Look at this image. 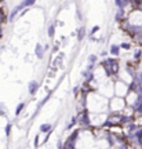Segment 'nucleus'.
Wrapping results in <instances>:
<instances>
[{"label": "nucleus", "mask_w": 142, "mask_h": 149, "mask_svg": "<svg viewBox=\"0 0 142 149\" xmlns=\"http://www.w3.org/2000/svg\"><path fill=\"white\" fill-rule=\"evenodd\" d=\"M77 124H80V127L81 128H90L91 127L90 115L86 109H83V111L79 112V115H77Z\"/></svg>", "instance_id": "f257e3e1"}, {"label": "nucleus", "mask_w": 142, "mask_h": 149, "mask_svg": "<svg viewBox=\"0 0 142 149\" xmlns=\"http://www.w3.org/2000/svg\"><path fill=\"white\" fill-rule=\"evenodd\" d=\"M39 87H40V84H39L37 80L29 81V84H28V91H29V94H31V95H35L37 91H39Z\"/></svg>", "instance_id": "f03ea898"}, {"label": "nucleus", "mask_w": 142, "mask_h": 149, "mask_svg": "<svg viewBox=\"0 0 142 149\" xmlns=\"http://www.w3.org/2000/svg\"><path fill=\"white\" fill-rule=\"evenodd\" d=\"M123 19H126V8H117L115 14V21L121 22Z\"/></svg>", "instance_id": "7ed1b4c3"}, {"label": "nucleus", "mask_w": 142, "mask_h": 149, "mask_svg": "<svg viewBox=\"0 0 142 149\" xmlns=\"http://www.w3.org/2000/svg\"><path fill=\"white\" fill-rule=\"evenodd\" d=\"M44 53H46L44 46H42L40 43H37V44H36V48H35V54H36V57L39 59H43V58H44Z\"/></svg>", "instance_id": "20e7f679"}, {"label": "nucleus", "mask_w": 142, "mask_h": 149, "mask_svg": "<svg viewBox=\"0 0 142 149\" xmlns=\"http://www.w3.org/2000/svg\"><path fill=\"white\" fill-rule=\"evenodd\" d=\"M135 120V117L134 116H130V115H121L120 116V124L123 126H127V124H130Z\"/></svg>", "instance_id": "39448f33"}, {"label": "nucleus", "mask_w": 142, "mask_h": 149, "mask_svg": "<svg viewBox=\"0 0 142 149\" xmlns=\"http://www.w3.org/2000/svg\"><path fill=\"white\" fill-rule=\"evenodd\" d=\"M19 11H21V10H19V7H18V6H15V7H14V8L10 11V14H8V18H7V21H8V22H14L15 17L19 14Z\"/></svg>", "instance_id": "423d86ee"}, {"label": "nucleus", "mask_w": 142, "mask_h": 149, "mask_svg": "<svg viewBox=\"0 0 142 149\" xmlns=\"http://www.w3.org/2000/svg\"><path fill=\"white\" fill-rule=\"evenodd\" d=\"M120 46L119 44H111V48H109V54L112 57H119L120 55Z\"/></svg>", "instance_id": "0eeeda50"}, {"label": "nucleus", "mask_w": 142, "mask_h": 149, "mask_svg": "<svg viewBox=\"0 0 142 149\" xmlns=\"http://www.w3.org/2000/svg\"><path fill=\"white\" fill-rule=\"evenodd\" d=\"M126 72H127L128 74H130V77H131V79H134V77H135V74H137V69H135V65L127 64V66H126Z\"/></svg>", "instance_id": "6e6552de"}, {"label": "nucleus", "mask_w": 142, "mask_h": 149, "mask_svg": "<svg viewBox=\"0 0 142 149\" xmlns=\"http://www.w3.org/2000/svg\"><path fill=\"white\" fill-rule=\"evenodd\" d=\"M40 133L42 134H47L48 131H51L53 130V124L51 123H43V124H40Z\"/></svg>", "instance_id": "1a4fd4ad"}, {"label": "nucleus", "mask_w": 142, "mask_h": 149, "mask_svg": "<svg viewBox=\"0 0 142 149\" xmlns=\"http://www.w3.org/2000/svg\"><path fill=\"white\" fill-rule=\"evenodd\" d=\"M139 127L138 124H135V123L132 122V123H130V124H127V130H126V134L124 135H130V134H134L135 133V130Z\"/></svg>", "instance_id": "9d476101"}, {"label": "nucleus", "mask_w": 142, "mask_h": 149, "mask_svg": "<svg viewBox=\"0 0 142 149\" xmlns=\"http://www.w3.org/2000/svg\"><path fill=\"white\" fill-rule=\"evenodd\" d=\"M36 3V0H22L21 3L18 4V7H19V10H24L25 7H31V6H33Z\"/></svg>", "instance_id": "9b49d317"}, {"label": "nucleus", "mask_w": 142, "mask_h": 149, "mask_svg": "<svg viewBox=\"0 0 142 149\" xmlns=\"http://www.w3.org/2000/svg\"><path fill=\"white\" fill-rule=\"evenodd\" d=\"M80 133H81V130H74V131H72L70 133V135H69L66 139H69V141H73V142H76L77 141V138H79Z\"/></svg>", "instance_id": "f8f14e48"}, {"label": "nucleus", "mask_w": 142, "mask_h": 149, "mask_svg": "<svg viewBox=\"0 0 142 149\" xmlns=\"http://www.w3.org/2000/svg\"><path fill=\"white\" fill-rule=\"evenodd\" d=\"M76 35H77V40H79V42H81V40L86 37V28L84 26L79 28V29H77V32H76Z\"/></svg>", "instance_id": "ddd939ff"}, {"label": "nucleus", "mask_w": 142, "mask_h": 149, "mask_svg": "<svg viewBox=\"0 0 142 149\" xmlns=\"http://www.w3.org/2000/svg\"><path fill=\"white\" fill-rule=\"evenodd\" d=\"M25 105H26L25 102H19V104L17 105V108H15V116H19V115H21L22 111L25 109Z\"/></svg>", "instance_id": "4468645a"}, {"label": "nucleus", "mask_w": 142, "mask_h": 149, "mask_svg": "<svg viewBox=\"0 0 142 149\" xmlns=\"http://www.w3.org/2000/svg\"><path fill=\"white\" fill-rule=\"evenodd\" d=\"M74 148H76V142H73V141L66 139V141L63 142V149H74Z\"/></svg>", "instance_id": "2eb2a0df"}, {"label": "nucleus", "mask_w": 142, "mask_h": 149, "mask_svg": "<svg viewBox=\"0 0 142 149\" xmlns=\"http://www.w3.org/2000/svg\"><path fill=\"white\" fill-rule=\"evenodd\" d=\"M142 58V48H137L135 53H134V61L135 62H139Z\"/></svg>", "instance_id": "dca6fc26"}, {"label": "nucleus", "mask_w": 142, "mask_h": 149, "mask_svg": "<svg viewBox=\"0 0 142 149\" xmlns=\"http://www.w3.org/2000/svg\"><path fill=\"white\" fill-rule=\"evenodd\" d=\"M119 46H120V48H121V50H126V51H130V50H131V48H132V44H131V43H127V42H124V43H120Z\"/></svg>", "instance_id": "f3484780"}, {"label": "nucleus", "mask_w": 142, "mask_h": 149, "mask_svg": "<svg viewBox=\"0 0 142 149\" xmlns=\"http://www.w3.org/2000/svg\"><path fill=\"white\" fill-rule=\"evenodd\" d=\"M134 80H135L137 83H139V84L142 86V69H141V70H137V74H135Z\"/></svg>", "instance_id": "a211bd4d"}, {"label": "nucleus", "mask_w": 142, "mask_h": 149, "mask_svg": "<svg viewBox=\"0 0 142 149\" xmlns=\"http://www.w3.org/2000/svg\"><path fill=\"white\" fill-rule=\"evenodd\" d=\"M47 35H48V37H54V35H55V25H50L48 26Z\"/></svg>", "instance_id": "6ab92c4d"}, {"label": "nucleus", "mask_w": 142, "mask_h": 149, "mask_svg": "<svg viewBox=\"0 0 142 149\" xmlns=\"http://www.w3.org/2000/svg\"><path fill=\"white\" fill-rule=\"evenodd\" d=\"M11 128H13V124H11V123H7V124H6V128H4V133H6V135H7V137H10Z\"/></svg>", "instance_id": "aec40b11"}, {"label": "nucleus", "mask_w": 142, "mask_h": 149, "mask_svg": "<svg viewBox=\"0 0 142 149\" xmlns=\"http://www.w3.org/2000/svg\"><path fill=\"white\" fill-rule=\"evenodd\" d=\"M97 61H98V57H97L95 54L88 55V62H90V64H97Z\"/></svg>", "instance_id": "412c9836"}, {"label": "nucleus", "mask_w": 142, "mask_h": 149, "mask_svg": "<svg viewBox=\"0 0 142 149\" xmlns=\"http://www.w3.org/2000/svg\"><path fill=\"white\" fill-rule=\"evenodd\" d=\"M7 115V111H6V105L3 102H0V116H6Z\"/></svg>", "instance_id": "4be33fe9"}, {"label": "nucleus", "mask_w": 142, "mask_h": 149, "mask_svg": "<svg viewBox=\"0 0 142 149\" xmlns=\"http://www.w3.org/2000/svg\"><path fill=\"white\" fill-rule=\"evenodd\" d=\"M135 42H137V44H139V46H142V32L139 33V35H137V36H134L132 37Z\"/></svg>", "instance_id": "5701e85b"}, {"label": "nucleus", "mask_w": 142, "mask_h": 149, "mask_svg": "<svg viewBox=\"0 0 142 149\" xmlns=\"http://www.w3.org/2000/svg\"><path fill=\"white\" fill-rule=\"evenodd\" d=\"M6 21V15H4V11H3V8L0 7V25L3 24V22Z\"/></svg>", "instance_id": "b1692460"}, {"label": "nucleus", "mask_w": 142, "mask_h": 149, "mask_svg": "<svg viewBox=\"0 0 142 149\" xmlns=\"http://www.w3.org/2000/svg\"><path fill=\"white\" fill-rule=\"evenodd\" d=\"M95 66H97V64H90V62H88V65H87L86 70H87V72H93V70L95 69Z\"/></svg>", "instance_id": "393cba45"}, {"label": "nucleus", "mask_w": 142, "mask_h": 149, "mask_svg": "<svg viewBox=\"0 0 142 149\" xmlns=\"http://www.w3.org/2000/svg\"><path fill=\"white\" fill-rule=\"evenodd\" d=\"M98 31H100V26H98V25H97V26H94L93 29H91V32H90V37L94 36V35H95L97 32H98Z\"/></svg>", "instance_id": "a878e982"}, {"label": "nucleus", "mask_w": 142, "mask_h": 149, "mask_svg": "<svg viewBox=\"0 0 142 149\" xmlns=\"http://www.w3.org/2000/svg\"><path fill=\"white\" fill-rule=\"evenodd\" d=\"M115 6L117 8H123V0H115Z\"/></svg>", "instance_id": "bb28decb"}, {"label": "nucleus", "mask_w": 142, "mask_h": 149, "mask_svg": "<svg viewBox=\"0 0 142 149\" xmlns=\"http://www.w3.org/2000/svg\"><path fill=\"white\" fill-rule=\"evenodd\" d=\"M72 91H73L74 95H77V94H79V91H80V86H74L73 90H72Z\"/></svg>", "instance_id": "cd10ccee"}, {"label": "nucleus", "mask_w": 142, "mask_h": 149, "mask_svg": "<svg viewBox=\"0 0 142 149\" xmlns=\"http://www.w3.org/2000/svg\"><path fill=\"white\" fill-rule=\"evenodd\" d=\"M39 138H40V135L37 134L36 137H35V148H37V146H39V142H40V141H39Z\"/></svg>", "instance_id": "c85d7f7f"}, {"label": "nucleus", "mask_w": 142, "mask_h": 149, "mask_svg": "<svg viewBox=\"0 0 142 149\" xmlns=\"http://www.w3.org/2000/svg\"><path fill=\"white\" fill-rule=\"evenodd\" d=\"M58 50H59V43H57V44L53 47V53H57Z\"/></svg>", "instance_id": "c756f323"}, {"label": "nucleus", "mask_w": 142, "mask_h": 149, "mask_svg": "<svg viewBox=\"0 0 142 149\" xmlns=\"http://www.w3.org/2000/svg\"><path fill=\"white\" fill-rule=\"evenodd\" d=\"M57 148H58V149H63V144H62V141H61V139L58 141V144H57Z\"/></svg>", "instance_id": "7c9ffc66"}, {"label": "nucleus", "mask_w": 142, "mask_h": 149, "mask_svg": "<svg viewBox=\"0 0 142 149\" xmlns=\"http://www.w3.org/2000/svg\"><path fill=\"white\" fill-rule=\"evenodd\" d=\"M3 37V28H1V25H0V39Z\"/></svg>", "instance_id": "2f4dec72"}, {"label": "nucleus", "mask_w": 142, "mask_h": 149, "mask_svg": "<svg viewBox=\"0 0 142 149\" xmlns=\"http://www.w3.org/2000/svg\"><path fill=\"white\" fill-rule=\"evenodd\" d=\"M77 17H79V19H81V13H80V10H77Z\"/></svg>", "instance_id": "473e14b6"}, {"label": "nucleus", "mask_w": 142, "mask_h": 149, "mask_svg": "<svg viewBox=\"0 0 142 149\" xmlns=\"http://www.w3.org/2000/svg\"><path fill=\"white\" fill-rule=\"evenodd\" d=\"M101 55H102V57H106V55H108V51H102V54H101Z\"/></svg>", "instance_id": "72a5a7b5"}, {"label": "nucleus", "mask_w": 142, "mask_h": 149, "mask_svg": "<svg viewBox=\"0 0 142 149\" xmlns=\"http://www.w3.org/2000/svg\"><path fill=\"white\" fill-rule=\"evenodd\" d=\"M128 1H130V4H132V3H134L135 0H128Z\"/></svg>", "instance_id": "f704fd0d"}, {"label": "nucleus", "mask_w": 142, "mask_h": 149, "mask_svg": "<svg viewBox=\"0 0 142 149\" xmlns=\"http://www.w3.org/2000/svg\"><path fill=\"white\" fill-rule=\"evenodd\" d=\"M0 1H1V0H0Z\"/></svg>", "instance_id": "c9c22d12"}]
</instances>
